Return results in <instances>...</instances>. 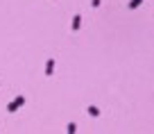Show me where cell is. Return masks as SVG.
<instances>
[{"mask_svg": "<svg viewBox=\"0 0 154 134\" xmlns=\"http://www.w3.org/2000/svg\"><path fill=\"white\" fill-rule=\"evenodd\" d=\"M75 130H77V125L75 123H68V134H75Z\"/></svg>", "mask_w": 154, "mask_h": 134, "instance_id": "8992f818", "label": "cell"}, {"mask_svg": "<svg viewBox=\"0 0 154 134\" xmlns=\"http://www.w3.org/2000/svg\"><path fill=\"white\" fill-rule=\"evenodd\" d=\"M79 25H82V16H79V14H75V16H73V25H70V27H73V32H77V30H79Z\"/></svg>", "mask_w": 154, "mask_h": 134, "instance_id": "7a4b0ae2", "label": "cell"}, {"mask_svg": "<svg viewBox=\"0 0 154 134\" xmlns=\"http://www.w3.org/2000/svg\"><path fill=\"white\" fill-rule=\"evenodd\" d=\"M141 2H143V0H131V2H129V5H127V7H129V9H136V7H138V5H141Z\"/></svg>", "mask_w": 154, "mask_h": 134, "instance_id": "5b68a950", "label": "cell"}, {"mask_svg": "<svg viewBox=\"0 0 154 134\" xmlns=\"http://www.w3.org/2000/svg\"><path fill=\"white\" fill-rule=\"evenodd\" d=\"M23 105H25V96H18L16 100H11V102H9V107H7V111H9V114H14V111H18V109H21Z\"/></svg>", "mask_w": 154, "mask_h": 134, "instance_id": "6da1fadb", "label": "cell"}, {"mask_svg": "<svg viewBox=\"0 0 154 134\" xmlns=\"http://www.w3.org/2000/svg\"><path fill=\"white\" fill-rule=\"evenodd\" d=\"M52 73H55V59H48V64H45V75L50 77Z\"/></svg>", "mask_w": 154, "mask_h": 134, "instance_id": "3957f363", "label": "cell"}, {"mask_svg": "<svg viewBox=\"0 0 154 134\" xmlns=\"http://www.w3.org/2000/svg\"><path fill=\"white\" fill-rule=\"evenodd\" d=\"M86 111H89V116H95V118L100 116V109H97V107H89Z\"/></svg>", "mask_w": 154, "mask_h": 134, "instance_id": "277c9868", "label": "cell"}]
</instances>
